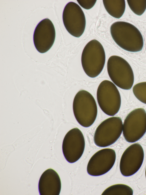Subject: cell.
<instances>
[{
	"label": "cell",
	"mask_w": 146,
	"mask_h": 195,
	"mask_svg": "<svg viewBox=\"0 0 146 195\" xmlns=\"http://www.w3.org/2000/svg\"><path fill=\"white\" fill-rule=\"evenodd\" d=\"M111 34L115 43L123 49L131 52L142 50L143 39L139 29L133 25L124 21H117L110 27Z\"/></svg>",
	"instance_id": "6da1fadb"
},
{
	"label": "cell",
	"mask_w": 146,
	"mask_h": 195,
	"mask_svg": "<svg viewBox=\"0 0 146 195\" xmlns=\"http://www.w3.org/2000/svg\"><path fill=\"white\" fill-rule=\"evenodd\" d=\"M105 61V53L101 44L95 39L88 42L81 56L82 65L86 74L91 78L97 77L103 69Z\"/></svg>",
	"instance_id": "7a4b0ae2"
},
{
	"label": "cell",
	"mask_w": 146,
	"mask_h": 195,
	"mask_svg": "<svg viewBox=\"0 0 146 195\" xmlns=\"http://www.w3.org/2000/svg\"><path fill=\"white\" fill-rule=\"evenodd\" d=\"M73 110L77 121L84 127L91 126L96 119L97 107L96 102L92 95L85 90H81L76 95Z\"/></svg>",
	"instance_id": "3957f363"
},
{
	"label": "cell",
	"mask_w": 146,
	"mask_h": 195,
	"mask_svg": "<svg viewBox=\"0 0 146 195\" xmlns=\"http://www.w3.org/2000/svg\"><path fill=\"white\" fill-rule=\"evenodd\" d=\"M107 69L110 79L117 86L125 90L131 88L134 82V73L125 60L119 56H111L108 61Z\"/></svg>",
	"instance_id": "277c9868"
},
{
	"label": "cell",
	"mask_w": 146,
	"mask_h": 195,
	"mask_svg": "<svg viewBox=\"0 0 146 195\" xmlns=\"http://www.w3.org/2000/svg\"><path fill=\"white\" fill-rule=\"evenodd\" d=\"M97 98L99 105L106 114L113 116L119 110L121 105L119 92L115 84L108 80L102 81L97 90Z\"/></svg>",
	"instance_id": "5b68a950"
},
{
	"label": "cell",
	"mask_w": 146,
	"mask_h": 195,
	"mask_svg": "<svg viewBox=\"0 0 146 195\" xmlns=\"http://www.w3.org/2000/svg\"><path fill=\"white\" fill-rule=\"evenodd\" d=\"M123 126L122 120L119 117H113L105 120L96 129L94 137L95 144L102 147L113 144L120 137Z\"/></svg>",
	"instance_id": "8992f818"
},
{
	"label": "cell",
	"mask_w": 146,
	"mask_h": 195,
	"mask_svg": "<svg viewBox=\"0 0 146 195\" xmlns=\"http://www.w3.org/2000/svg\"><path fill=\"white\" fill-rule=\"evenodd\" d=\"M146 132V112L141 108L131 112L125 118L123 126V133L126 140L130 143L140 139Z\"/></svg>",
	"instance_id": "52a82bcc"
},
{
	"label": "cell",
	"mask_w": 146,
	"mask_h": 195,
	"mask_svg": "<svg viewBox=\"0 0 146 195\" xmlns=\"http://www.w3.org/2000/svg\"><path fill=\"white\" fill-rule=\"evenodd\" d=\"M62 19L66 29L71 35L79 37L83 33L86 18L83 10L78 4L73 2L67 3L63 11Z\"/></svg>",
	"instance_id": "ba28073f"
},
{
	"label": "cell",
	"mask_w": 146,
	"mask_h": 195,
	"mask_svg": "<svg viewBox=\"0 0 146 195\" xmlns=\"http://www.w3.org/2000/svg\"><path fill=\"white\" fill-rule=\"evenodd\" d=\"M85 147V139L81 131L76 128L70 130L65 135L62 143L65 158L69 163L76 162L82 155Z\"/></svg>",
	"instance_id": "9c48e42d"
},
{
	"label": "cell",
	"mask_w": 146,
	"mask_h": 195,
	"mask_svg": "<svg viewBox=\"0 0 146 195\" xmlns=\"http://www.w3.org/2000/svg\"><path fill=\"white\" fill-rule=\"evenodd\" d=\"M144 157L143 149L140 144L135 143L129 146L120 159L119 168L121 174L129 176L135 173L141 168Z\"/></svg>",
	"instance_id": "30bf717a"
},
{
	"label": "cell",
	"mask_w": 146,
	"mask_h": 195,
	"mask_svg": "<svg viewBox=\"0 0 146 195\" xmlns=\"http://www.w3.org/2000/svg\"><path fill=\"white\" fill-rule=\"evenodd\" d=\"M116 154L111 148H104L96 152L88 163L87 170L90 175L98 176L108 172L112 168L115 162Z\"/></svg>",
	"instance_id": "8fae6325"
},
{
	"label": "cell",
	"mask_w": 146,
	"mask_h": 195,
	"mask_svg": "<svg viewBox=\"0 0 146 195\" xmlns=\"http://www.w3.org/2000/svg\"><path fill=\"white\" fill-rule=\"evenodd\" d=\"M55 36V28L51 21L46 18L40 21L35 28L33 37L38 51L44 53L48 51L54 43Z\"/></svg>",
	"instance_id": "7c38bea8"
},
{
	"label": "cell",
	"mask_w": 146,
	"mask_h": 195,
	"mask_svg": "<svg viewBox=\"0 0 146 195\" xmlns=\"http://www.w3.org/2000/svg\"><path fill=\"white\" fill-rule=\"evenodd\" d=\"M61 182L57 172L51 168L46 170L41 176L38 188L40 195H59L61 189Z\"/></svg>",
	"instance_id": "4fadbf2b"
},
{
	"label": "cell",
	"mask_w": 146,
	"mask_h": 195,
	"mask_svg": "<svg viewBox=\"0 0 146 195\" xmlns=\"http://www.w3.org/2000/svg\"><path fill=\"white\" fill-rule=\"evenodd\" d=\"M104 7L108 13L112 17L117 19L121 17L125 10L124 0H103Z\"/></svg>",
	"instance_id": "5bb4252c"
},
{
	"label": "cell",
	"mask_w": 146,
	"mask_h": 195,
	"mask_svg": "<svg viewBox=\"0 0 146 195\" xmlns=\"http://www.w3.org/2000/svg\"><path fill=\"white\" fill-rule=\"evenodd\" d=\"M133 192L129 186L122 184H116L107 188L102 193L104 195H132Z\"/></svg>",
	"instance_id": "9a60e30c"
},
{
	"label": "cell",
	"mask_w": 146,
	"mask_h": 195,
	"mask_svg": "<svg viewBox=\"0 0 146 195\" xmlns=\"http://www.w3.org/2000/svg\"><path fill=\"white\" fill-rule=\"evenodd\" d=\"M131 10L136 15H141L146 9V0H127Z\"/></svg>",
	"instance_id": "2e32d148"
},
{
	"label": "cell",
	"mask_w": 146,
	"mask_h": 195,
	"mask_svg": "<svg viewBox=\"0 0 146 195\" xmlns=\"http://www.w3.org/2000/svg\"><path fill=\"white\" fill-rule=\"evenodd\" d=\"M133 93L140 101L146 104V82H143L135 85L133 89Z\"/></svg>",
	"instance_id": "e0dca14e"
},
{
	"label": "cell",
	"mask_w": 146,
	"mask_h": 195,
	"mask_svg": "<svg viewBox=\"0 0 146 195\" xmlns=\"http://www.w3.org/2000/svg\"><path fill=\"white\" fill-rule=\"evenodd\" d=\"M77 1L82 7L86 9H89L94 6L96 0H77Z\"/></svg>",
	"instance_id": "ac0fdd59"
},
{
	"label": "cell",
	"mask_w": 146,
	"mask_h": 195,
	"mask_svg": "<svg viewBox=\"0 0 146 195\" xmlns=\"http://www.w3.org/2000/svg\"><path fill=\"white\" fill-rule=\"evenodd\" d=\"M145 177H146V170H145Z\"/></svg>",
	"instance_id": "d6986e66"
}]
</instances>
